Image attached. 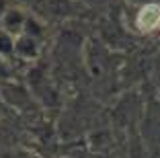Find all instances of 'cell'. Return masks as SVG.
<instances>
[{"label": "cell", "mask_w": 160, "mask_h": 158, "mask_svg": "<svg viewBox=\"0 0 160 158\" xmlns=\"http://www.w3.org/2000/svg\"><path fill=\"white\" fill-rule=\"evenodd\" d=\"M136 27L140 33H152L160 27V4L150 2V4L142 6L136 17Z\"/></svg>", "instance_id": "1"}]
</instances>
